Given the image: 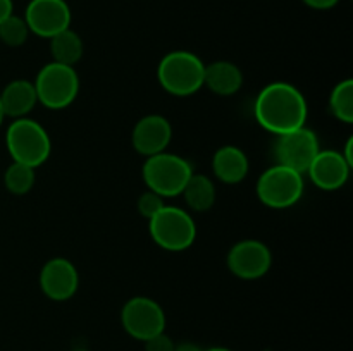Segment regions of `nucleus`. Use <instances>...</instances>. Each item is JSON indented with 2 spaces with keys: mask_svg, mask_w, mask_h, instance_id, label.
Returning a JSON list of instances; mask_svg holds the SVG:
<instances>
[{
  "mask_svg": "<svg viewBox=\"0 0 353 351\" xmlns=\"http://www.w3.org/2000/svg\"><path fill=\"white\" fill-rule=\"evenodd\" d=\"M319 150V140L316 133L305 126L279 134L274 147L278 164L286 165L300 174L307 172Z\"/></svg>",
  "mask_w": 353,
  "mask_h": 351,
  "instance_id": "nucleus-9",
  "label": "nucleus"
},
{
  "mask_svg": "<svg viewBox=\"0 0 353 351\" xmlns=\"http://www.w3.org/2000/svg\"><path fill=\"white\" fill-rule=\"evenodd\" d=\"M6 145L14 162H21L30 167H40L50 157V136L37 120L21 117L14 119L7 127Z\"/></svg>",
  "mask_w": 353,
  "mask_h": 351,
  "instance_id": "nucleus-3",
  "label": "nucleus"
},
{
  "mask_svg": "<svg viewBox=\"0 0 353 351\" xmlns=\"http://www.w3.org/2000/svg\"><path fill=\"white\" fill-rule=\"evenodd\" d=\"M37 89L34 85L28 79H14L0 93V103L6 117L21 119L26 117L37 105Z\"/></svg>",
  "mask_w": 353,
  "mask_h": 351,
  "instance_id": "nucleus-15",
  "label": "nucleus"
},
{
  "mask_svg": "<svg viewBox=\"0 0 353 351\" xmlns=\"http://www.w3.org/2000/svg\"><path fill=\"white\" fill-rule=\"evenodd\" d=\"M74 351H86V350H74Z\"/></svg>",
  "mask_w": 353,
  "mask_h": 351,
  "instance_id": "nucleus-31",
  "label": "nucleus"
},
{
  "mask_svg": "<svg viewBox=\"0 0 353 351\" xmlns=\"http://www.w3.org/2000/svg\"><path fill=\"white\" fill-rule=\"evenodd\" d=\"M172 138L171 123L164 116L150 114V116L141 117L133 127L131 141L138 153L145 157H152L165 151Z\"/></svg>",
  "mask_w": 353,
  "mask_h": 351,
  "instance_id": "nucleus-13",
  "label": "nucleus"
},
{
  "mask_svg": "<svg viewBox=\"0 0 353 351\" xmlns=\"http://www.w3.org/2000/svg\"><path fill=\"white\" fill-rule=\"evenodd\" d=\"M205 64L188 50H174L161 58L157 79L162 88L174 96H190L203 86Z\"/></svg>",
  "mask_w": 353,
  "mask_h": 351,
  "instance_id": "nucleus-2",
  "label": "nucleus"
},
{
  "mask_svg": "<svg viewBox=\"0 0 353 351\" xmlns=\"http://www.w3.org/2000/svg\"><path fill=\"white\" fill-rule=\"evenodd\" d=\"M248 158L243 150L233 145L221 147L212 157V171L219 181L226 184H236L243 181L248 174Z\"/></svg>",
  "mask_w": 353,
  "mask_h": 351,
  "instance_id": "nucleus-16",
  "label": "nucleus"
},
{
  "mask_svg": "<svg viewBox=\"0 0 353 351\" xmlns=\"http://www.w3.org/2000/svg\"><path fill=\"white\" fill-rule=\"evenodd\" d=\"M83 50L85 48H83L81 38L71 28L50 38L52 57H54V62H59V64L72 65L74 67L76 62H79V58L83 57Z\"/></svg>",
  "mask_w": 353,
  "mask_h": 351,
  "instance_id": "nucleus-19",
  "label": "nucleus"
},
{
  "mask_svg": "<svg viewBox=\"0 0 353 351\" xmlns=\"http://www.w3.org/2000/svg\"><path fill=\"white\" fill-rule=\"evenodd\" d=\"M352 148H353V138H348L347 145H345V151L341 155H343L345 160L348 162V165L353 167V155H352Z\"/></svg>",
  "mask_w": 353,
  "mask_h": 351,
  "instance_id": "nucleus-27",
  "label": "nucleus"
},
{
  "mask_svg": "<svg viewBox=\"0 0 353 351\" xmlns=\"http://www.w3.org/2000/svg\"><path fill=\"white\" fill-rule=\"evenodd\" d=\"M124 330L138 341H147L165 329V313L155 299L134 296L128 299L121 312Z\"/></svg>",
  "mask_w": 353,
  "mask_h": 351,
  "instance_id": "nucleus-8",
  "label": "nucleus"
},
{
  "mask_svg": "<svg viewBox=\"0 0 353 351\" xmlns=\"http://www.w3.org/2000/svg\"><path fill=\"white\" fill-rule=\"evenodd\" d=\"M162 206H164V198L157 195V193L150 191V189L145 191L140 196V200H138V210H140V213L145 219H152Z\"/></svg>",
  "mask_w": 353,
  "mask_h": 351,
  "instance_id": "nucleus-23",
  "label": "nucleus"
},
{
  "mask_svg": "<svg viewBox=\"0 0 353 351\" xmlns=\"http://www.w3.org/2000/svg\"><path fill=\"white\" fill-rule=\"evenodd\" d=\"M38 102L50 110L71 105L79 93V76L72 65L50 62L43 65L33 83Z\"/></svg>",
  "mask_w": 353,
  "mask_h": 351,
  "instance_id": "nucleus-5",
  "label": "nucleus"
},
{
  "mask_svg": "<svg viewBox=\"0 0 353 351\" xmlns=\"http://www.w3.org/2000/svg\"><path fill=\"white\" fill-rule=\"evenodd\" d=\"M272 265L271 250L262 241L243 240L228 253V267L236 277L254 281L269 272Z\"/></svg>",
  "mask_w": 353,
  "mask_h": 351,
  "instance_id": "nucleus-11",
  "label": "nucleus"
},
{
  "mask_svg": "<svg viewBox=\"0 0 353 351\" xmlns=\"http://www.w3.org/2000/svg\"><path fill=\"white\" fill-rule=\"evenodd\" d=\"M350 165L343 155L336 150H319L312 160L307 174L310 176L314 184L324 191H334L343 188L350 176Z\"/></svg>",
  "mask_w": 353,
  "mask_h": 351,
  "instance_id": "nucleus-14",
  "label": "nucleus"
},
{
  "mask_svg": "<svg viewBox=\"0 0 353 351\" xmlns=\"http://www.w3.org/2000/svg\"><path fill=\"white\" fill-rule=\"evenodd\" d=\"M145 351H174L176 344L172 343L171 337L165 332L157 334V336L150 337V339L143 341Z\"/></svg>",
  "mask_w": 353,
  "mask_h": 351,
  "instance_id": "nucleus-24",
  "label": "nucleus"
},
{
  "mask_svg": "<svg viewBox=\"0 0 353 351\" xmlns=\"http://www.w3.org/2000/svg\"><path fill=\"white\" fill-rule=\"evenodd\" d=\"M174 351H203V350L193 343H181V344H176Z\"/></svg>",
  "mask_w": 353,
  "mask_h": 351,
  "instance_id": "nucleus-28",
  "label": "nucleus"
},
{
  "mask_svg": "<svg viewBox=\"0 0 353 351\" xmlns=\"http://www.w3.org/2000/svg\"><path fill=\"white\" fill-rule=\"evenodd\" d=\"M28 36H30V28L24 17L10 14L0 23V41L7 47H21L26 43Z\"/></svg>",
  "mask_w": 353,
  "mask_h": 351,
  "instance_id": "nucleus-22",
  "label": "nucleus"
},
{
  "mask_svg": "<svg viewBox=\"0 0 353 351\" xmlns=\"http://www.w3.org/2000/svg\"><path fill=\"white\" fill-rule=\"evenodd\" d=\"M40 286L43 295L54 301L72 298L79 286V275L74 264L62 257L48 260L40 272Z\"/></svg>",
  "mask_w": 353,
  "mask_h": 351,
  "instance_id": "nucleus-12",
  "label": "nucleus"
},
{
  "mask_svg": "<svg viewBox=\"0 0 353 351\" xmlns=\"http://www.w3.org/2000/svg\"><path fill=\"white\" fill-rule=\"evenodd\" d=\"M148 222L152 240L168 251L186 250L196 237L195 220L179 206L164 205Z\"/></svg>",
  "mask_w": 353,
  "mask_h": 351,
  "instance_id": "nucleus-6",
  "label": "nucleus"
},
{
  "mask_svg": "<svg viewBox=\"0 0 353 351\" xmlns=\"http://www.w3.org/2000/svg\"><path fill=\"white\" fill-rule=\"evenodd\" d=\"M30 33L41 38H52L54 34L68 30L71 24V9L65 0H31L24 14Z\"/></svg>",
  "mask_w": 353,
  "mask_h": 351,
  "instance_id": "nucleus-10",
  "label": "nucleus"
},
{
  "mask_svg": "<svg viewBox=\"0 0 353 351\" xmlns=\"http://www.w3.org/2000/svg\"><path fill=\"white\" fill-rule=\"evenodd\" d=\"M3 184L12 195H26L34 184V167L12 162L3 174Z\"/></svg>",
  "mask_w": 353,
  "mask_h": 351,
  "instance_id": "nucleus-21",
  "label": "nucleus"
},
{
  "mask_svg": "<svg viewBox=\"0 0 353 351\" xmlns=\"http://www.w3.org/2000/svg\"><path fill=\"white\" fill-rule=\"evenodd\" d=\"M181 195L185 196L190 209H193L195 212H205V210L212 209L214 202H216V186L209 176L193 172Z\"/></svg>",
  "mask_w": 353,
  "mask_h": 351,
  "instance_id": "nucleus-18",
  "label": "nucleus"
},
{
  "mask_svg": "<svg viewBox=\"0 0 353 351\" xmlns=\"http://www.w3.org/2000/svg\"><path fill=\"white\" fill-rule=\"evenodd\" d=\"M205 351H231V350H228V348H210V350H205Z\"/></svg>",
  "mask_w": 353,
  "mask_h": 351,
  "instance_id": "nucleus-30",
  "label": "nucleus"
},
{
  "mask_svg": "<svg viewBox=\"0 0 353 351\" xmlns=\"http://www.w3.org/2000/svg\"><path fill=\"white\" fill-rule=\"evenodd\" d=\"M12 0H0V23L12 14Z\"/></svg>",
  "mask_w": 353,
  "mask_h": 351,
  "instance_id": "nucleus-26",
  "label": "nucleus"
},
{
  "mask_svg": "<svg viewBox=\"0 0 353 351\" xmlns=\"http://www.w3.org/2000/svg\"><path fill=\"white\" fill-rule=\"evenodd\" d=\"M3 117H6V114H3L2 103H0V126H2V123H3Z\"/></svg>",
  "mask_w": 353,
  "mask_h": 351,
  "instance_id": "nucleus-29",
  "label": "nucleus"
},
{
  "mask_svg": "<svg viewBox=\"0 0 353 351\" xmlns=\"http://www.w3.org/2000/svg\"><path fill=\"white\" fill-rule=\"evenodd\" d=\"M203 85L212 93L221 96H231L240 92L243 85V72L230 61H217L205 65Z\"/></svg>",
  "mask_w": 353,
  "mask_h": 351,
  "instance_id": "nucleus-17",
  "label": "nucleus"
},
{
  "mask_svg": "<svg viewBox=\"0 0 353 351\" xmlns=\"http://www.w3.org/2000/svg\"><path fill=\"white\" fill-rule=\"evenodd\" d=\"M338 2H340V0H303L305 6L312 7V9H319V10L331 9V7L336 6Z\"/></svg>",
  "mask_w": 353,
  "mask_h": 351,
  "instance_id": "nucleus-25",
  "label": "nucleus"
},
{
  "mask_svg": "<svg viewBox=\"0 0 353 351\" xmlns=\"http://www.w3.org/2000/svg\"><path fill=\"white\" fill-rule=\"evenodd\" d=\"M330 109L338 120L345 124L353 123V81L345 79L334 86L330 98Z\"/></svg>",
  "mask_w": 353,
  "mask_h": 351,
  "instance_id": "nucleus-20",
  "label": "nucleus"
},
{
  "mask_svg": "<svg viewBox=\"0 0 353 351\" xmlns=\"http://www.w3.org/2000/svg\"><path fill=\"white\" fill-rule=\"evenodd\" d=\"M141 174L148 189L165 198L181 195L188 179L193 176V169L186 158L162 151L147 158Z\"/></svg>",
  "mask_w": 353,
  "mask_h": 351,
  "instance_id": "nucleus-4",
  "label": "nucleus"
},
{
  "mask_svg": "<svg viewBox=\"0 0 353 351\" xmlns=\"http://www.w3.org/2000/svg\"><path fill=\"white\" fill-rule=\"evenodd\" d=\"M254 112L264 129L279 136L305 126L307 102L299 88L290 83L276 81L259 93Z\"/></svg>",
  "mask_w": 353,
  "mask_h": 351,
  "instance_id": "nucleus-1",
  "label": "nucleus"
},
{
  "mask_svg": "<svg viewBox=\"0 0 353 351\" xmlns=\"http://www.w3.org/2000/svg\"><path fill=\"white\" fill-rule=\"evenodd\" d=\"M303 176L286 165L276 164L262 172L257 181V196L269 209H288L303 195Z\"/></svg>",
  "mask_w": 353,
  "mask_h": 351,
  "instance_id": "nucleus-7",
  "label": "nucleus"
}]
</instances>
